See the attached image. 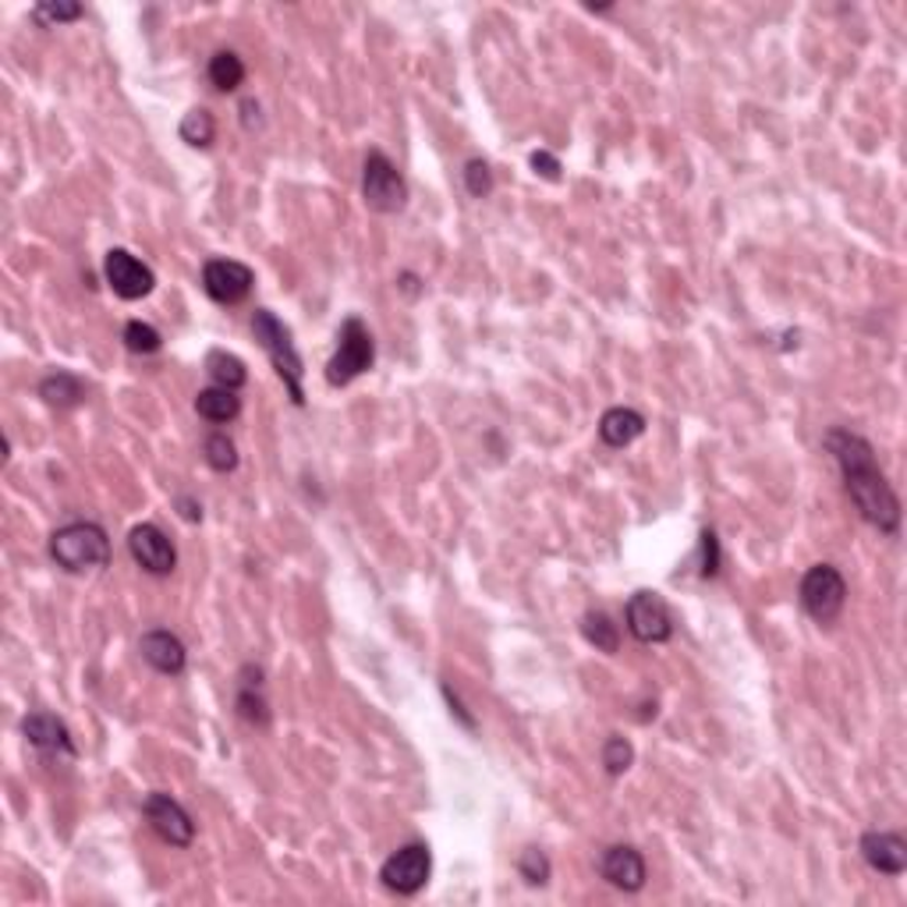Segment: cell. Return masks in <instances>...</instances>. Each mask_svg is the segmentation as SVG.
<instances>
[{
    "label": "cell",
    "mask_w": 907,
    "mask_h": 907,
    "mask_svg": "<svg viewBox=\"0 0 907 907\" xmlns=\"http://www.w3.org/2000/svg\"><path fill=\"white\" fill-rule=\"evenodd\" d=\"M826 450L833 454L836 468H841L847 496H850V504L858 507V515L869 521L872 529L886 532V535H897L900 500L886 482L883 468H879L869 439L850 433V430H830L826 433Z\"/></svg>",
    "instance_id": "cell-1"
},
{
    "label": "cell",
    "mask_w": 907,
    "mask_h": 907,
    "mask_svg": "<svg viewBox=\"0 0 907 907\" xmlns=\"http://www.w3.org/2000/svg\"><path fill=\"white\" fill-rule=\"evenodd\" d=\"M50 557L68 575L99 571V567L110 564V539L104 532V524L71 521L50 535Z\"/></svg>",
    "instance_id": "cell-2"
},
{
    "label": "cell",
    "mask_w": 907,
    "mask_h": 907,
    "mask_svg": "<svg viewBox=\"0 0 907 907\" xmlns=\"http://www.w3.org/2000/svg\"><path fill=\"white\" fill-rule=\"evenodd\" d=\"M252 337L259 340V348L266 351L269 365L277 368V376L283 379V387H288L291 401L294 404H305V390H302V354H298L291 330L283 326L269 309H255L252 312Z\"/></svg>",
    "instance_id": "cell-3"
},
{
    "label": "cell",
    "mask_w": 907,
    "mask_h": 907,
    "mask_svg": "<svg viewBox=\"0 0 907 907\" xmlns=\"http://www.w3.org/2000/svg\"><path fill=\"white\" fill-rule=\"evenodd\" d=\"M376 362V344L373 334L359 316H348L337 330V351L334 359L326 362V383L330 387H348L351 379H359L362 373H368Z\"/></svg>",
    "instance_id": "cell-4"
},
{
    "label": "cell",
    "mask_w": 907,
    "mask_h": 907,
    "mask_svg": "<svg viewBox=\"0 0 907 907\" xmlns=\"http://www.w3.org/2000/svg\"><path fill=\"white\" fill-rule=\"evenodd\" d=\"M362 198L368 209L376 213H401L408 203V184L401 170L387 153L373 149L362 164Z\"/></svg>",
    "instance_id": "cell-5"
},
{
    "label": "cell",
    "mask_w": 907,
    "mask_h": 907,
    "mask_svg": "<svg viewBox=\"0 0 907 907\" xmlns=\"http://www.w3.org/2000/svg\"><path fill=\"white\" fill-rule=\"evenodd\" d=\"M847 603V581L833 564L808 567L801 578V606L815 624H833L844 614Z\"/></svg>",
    "instance_id": "cell-6"
},
{
    "label": "cell",
    "mask_w": 907,
    "mask_h": 907,
    "mask_svg": "<svg viewBox=\"0 0 907 907\" xmlns=\"http://www.w3.org/2000/svg\"><path fill=\"white\" fill-rule=\"evenodd\" d=\"M433 872V855L425 844H404L397 847L394 855L383 861L379 879L390 893H401V897H415V893L430 883Z\"/></svg>",
    "instance_id": "cell-7"
},
{
    "label": "cell",
    "mask_w": 907,
    "mask_h": 907,
    "mask_svg": "<svg viewBox=\"0 0 907 907\" xmlns=\"http://www.w3.org/2000/svg\"><path fill=\"white\" fill-rule=\"evenodd\" d=\"M142 815L153 826V833L160 836L164 844L170 847H189L195 841V822L192 815L184 812V805L174 801L170 794L164 790H153L146 794V801H142Z\"/></svg>",
    "instance_id": "cell-8"
},
{
    "label": "cell",
    "mask_w": 907,
    "mask_h": 907,
    "mask_svg": "<svg viewBox=\"0 0 907 907\" xmlns=\"http://www.w3.org/2000/svg\"><path fill=\"white\" fill-rule=\"evenodd\" d=\"M128 553H132V560L153 578H167L178 567L174 543H170L167 532L153 521H142L128 532Z\"/></svg>",
    "instance_id": "cell-9"
},
{
    "label": "cell",
    "mask_w": 907,
    "mask_h": 907,
    "mask_svg": "<svg viewBox=\"0 0 907 907\" xmlns=\"http://www.w3.org/2000/svg\"><path fill=\"white\" fill-rule=\"evenodd\" d=\"M624 617H628V631L638 638V642H645V645L670 642L674 617L656 592H634L628 600V609H624Z\"/></svg>",
    "instance_id": "cell-10"
},
{
    "label": "cell",
    "mask_w": 907,
    "mask_h": 907,
    "mask_svg": "<svg viewBox=\"0 0 907 907\" xmlns=\"http://www.w3.org/2000/svg\"><path fill=\"white\" fill-rule=\"evenodd\" d=\"M104 277L110 283V291L118 298H124V302H138V298H146L156 288V274L128 249H110L107 252Z\"/></svg>",
    "instance_id": "cell-11"
},
{
    "label": "cell",
    "mask_w": 907,
    "mask_h": 907,
    "mask_svg": "<svg viewBox=\"0 0 907 907\" xmlns=\"http://www.w3.org/2000/svg\"><path fill=\"white\" fill-rule=\"evenodd\" d=\"M255 288L252 266L238 259H209L203 266V291L217 305H241Z\"/></svg>",
    "instance_id": "cell-12"
},
{
    "label": "cell",
    "mask_w": 907,
    "mask_h": 907,
    "mask_svg": "<svg viewBox=\"0 0 907 907\" xmlns=\"http://www.w3.org/2000/svg\"><path fill=\"white\" fill-rule=\"evenodd\" d=\"M22 734L25 741L33 745L36 751H43L47 759L57 762H71L75 759V745H71V730L64 727V719H57L53 713H28L22 719Z\"/></svg>",
    "instance_id": "cell-13"
},
{
    "label": "cell",
    "mask_w": 907,
    "mask_h": 907,
    "mask_svg": "<svg viewBox=\"0 0 907 907\" xmlns=\"http://www.w3.org/2000/svg\"><path fill=\"white\" fill-rule=\"evenodd\" d=\"M600 875H603L614 890L638 893V890L645 886V858L638 855L634 847H628V844H614V847L603 850V858H600Z\"/></svg>",
    "instance_id": "cell-14"
},
{
    "label": "cell",
    "mask_w": 907,
    "mask_h": 907,
    "mask_svg": "<svg viewBox=\"0 0 907 907\" xmlns=\"http://www.w3.org/2000/svg\"><path fill=\"white\" fill-rule=\"evenodd\" d=\"M861 858L883 875H900L907 869V841L890 830H869L861 836Z\"/></svg>",
    "instance_id": "cell-15"
},
{
    "label": "cell",
    "mask_w": 907,
    "mask_h": 907,
    "mask_svg": "<svg viewBox=\"0 0 907 907\" xmlns=\"http://www.w3.org/2000/svg\"><path fill=\"white\" fill-rule=\"evenodd\" d=\"M138 652L156 674H167V677H178V674H184V666H189V652H184L181 638L164 628H153L142 634Z\"/></svg>",
    "instance_id": "cell-16"
},
{
    "label": "cell",
    "mask_w": 907,
    "mask_h": 907,
    "mask_svg": "<svg viewBox=\"0 0 907 907\" xmlns=\"http://www.w3.org/2000/svg\"><path fill=\"white\" fill-rule=\"evenodd\" d=\"M241 685H238V716L252 723V727H266L269 723V702L263 694V670L259 666H241Z\"/></svg>",
    "instance_id": "cell-17"
},
{
    "label": "cell",
    "mask_w": 907,
    "mask_h": 907,
    "mask_svg": "<svg viewBox=\"0 0 907 907\" xmlns=\"http://www.w3.org/2000/svg\"><path fill=\"white\" fill-rule=\"evenodd\" d=\"M642 433H645V419H642V411L624 408V404L603 411V419H600V439H603L606 447L620 450V447L634 444V439L642 436Z\"/></svg>",
    "instance_id": "cell-18"
},
{
    "label": "cell",
    "mask_w": 907,
    "mask_h": 907,
    "mask_svg": "<svg viewBox=\"0 0 907 907\" xmlns=\"http://www.w3.org/2000/svg\"><path fill=\"white\" fill-rule=\"evenodd\" d=\"M195 411L198 419H206L213 425L234 422L241 415V397L238 390H227V387H206L195 394Z\"/></svg>",
    "instance_id": "cell-19"
},
{
    "label": "cell",
    "mask_w": 907,
    "mask_h": 907,
    "mask_svg": "<svg viewBox=\"0 0 907 907\" xmlns=\"http://www.w3.org/2000/svg\"><path fill=\"white\" fill-rule=\"evenodd\" d=\"M39 397L50 408H75L85 401V383L75 373H68V368H57V373L39 379Z\"/></svg>",
    "instance_id": "cell-20"
},
{
    "label": "cell",
    "mask_w": 907,
    "mask_h": 907,
    "mask_svg": "<svg viewBox=\"0 0 907 907\" xmlns=\"http://www.w3.org/2000/svg\"><path fill=\"white\" fill-rule=\"evenodd\" d=\"M206 373L213 379V387H227V390H241L249 383V368L245 362L231 351H209L206 354Z\"/></svg>",
    "instance_id": "cell-21"
},
{
    "label": "cell",
    "mask_w": 907,
    "mask_h": 907,
    "mask_svg": "<svg viewBox=\"0 0 907 907\" xmlns=\"http://www.w3.org/2000/svg\"><path fill=\"white\" fill-rule=\"evenodd\" d=\"M206 78L213 89H220V93H234L241 82H245V61L234 53V50H217L209 57V64H206Z\"/></svg>",
    "instance_id": "cell-22"
},
{
    "label": "cell",
    "mask_w": 907,
    "mask_h": 907,
    "mask_svg": "<svg viewBox=\"0 0 907 907\" xmlns=\"http://www.w3.org/2000/svg\"><path fill=\"white\" fill-rule=\"evenodd\" d=\"M178 135H181V142H189L192 149H209L213 138H217V118H213L206 107H195L181 118Z\"/></svg>",
    "instance_id": "cell-23"
},
{
    "label": "cell",
    "mask_w": 907,
    "mask_h": 907,
    "mask_svg": "<svg viewBox=\"0 0 907 907\" xmlns=\"http://www.w3.org/2000/svg\"><path fill=\"white\" fill-rule=\"evenodd\" d=\"M581 634H585L589 645L606 652V656H614V652L620 649V628L606 614H600V609H592V614L581 617Z\"/></svg>",
    "instance_id": "cell-24"
},
{
    "label": "cell",
    "mask_w": 907,
    "mask_h": 907,
    "mask_svg": "<svg viewBox=\"0 0 907 907\" xmlns=\"http://www.w3.org/2000/svg\"><path fill=\"white\" fill-rule=\"evenodd\" d=\"M203 454H206V464L213 468V472H234L238 468V447H234V439L227 436V433H213L206 436V444H203Z\"/></svg>",
    "instance_id": "cell-25"
},
{
    "label": "cell",
    "mask_w": 907,
    "mask_h": 907,
    "mask_svg": "<svg viewBox=\"0 0 907 907\" xmlns=\"http://www.w3.org/2000/svg\"><path fill=\"white\" fill-rule=\"evenodd\" d=\"M121 340H124V348L132 351V354H156L164 348V337H160V330H156L153 323H142V319H132L124 326V334H121Z\"/></svg>",
    "instance_id": "cell-26"
},
{
    "label": "cell",
    "mask_w": 907,
    "mask_h": 907,
    "mask_svg": "<svg viewBox=\"0 0 907 907\" xmlns=\"http://www.w3.org/2000/svg\"><path fill=\"white\" fill-rule=\"evenodd\" d=\"M603 770L609 776H624L631 770V762H634V748L628 737H620V734H609L606 741H603Z\"/></svg>",
    "instance_id": "cell-27"
},
{
    "label": "cell",
    "mask_w": 907,
    "mask_h": 907,
    "mask_svg": "<svg viewBox=\"0 0 907 907\" xmlns=\"http://www.w3.org/2000/svg\"><path fill=\"white\" fill-rule=\"evenodd\" d=\"M518 872L529 886H546L549 875H553V864L539 847H524L518 855Z\"/></svg>",
    "instance_id": "cell-28"
},
{
    "label": "cell",
    "mask_w": 907,
    "mask_h": 907,
    "mask_svg": "<svg viewBox=\"0 0 907 907\" xmlns=\"http://www.w3.org/2000/svg\"><path fill=\"white\" fill-rule=\"evenodd\" d=\"M461 178H464V189L472 198H486L493 192V167L486 160H479V156L464 164Z\"/></svg>",
    "instance_id": "cell-29"
},
{
    "label": "cell",
    "mask_w": 907,
    "mask_h": 907,
    "mask_svg": "<svg viewBox=\"0 0 907 907\" xmlns=\"http://www.w3.org/2000/svg\"><path fill=\"white\" fill-rule=\"evenodd\" d=\"M33 19L39 25H64V22L82 19V4H68V0H57V4H36Z\"/></svg>",
    "instance_id": "cell-30"
},
{
    "label": "cell",
    "mask_w": 907,
    "mask_h": 907,
    "mask_svg": "<svg viewBox=\"0 0 907 907\" xmlns=\"http://www.w3.org/2000/svg\"><path fill=\"white\" fill-rule=\"evenodd\" d=\"M699 549H702V564H699V575L702 578H716L719 575V539L716 532H702L699 535Z\"/></svg>",
    "instance_id": "cell-31"
},
{
    "label": "cell",
    "mask_w": 907,
    "mask_h": 907,
    "mask_svg": "<svg viewBox=\"0 0 907 907\" xmlns=\"http://www.w3.org/2000/svg\"><path fill=\"white\" fill-rule=\"evenodd\" d=\"M529 164H532V170H535L539 178H546V181H560V170H564V167H560V160H557V156H553L549 149H535Z\"/></svg>",
    "instance_id": "cell-32"
},
{
    "label": "cell",
    "mask_w": 907,
    "mask_h": 907,
    "mask_svg": "<svg viewBox=\"0 0 907 907\" xmlns=\"http://www.w3.org/2000/svg\"><path fill=\"white\" fill-rule=\"evenodd\" d=\"M444 699H447V705H450V713L461 719V727H464V730H475V719H472V713H468V709L461 705V699L450 691V685H444Z\"/></svg>",
    "instance_id": "cell-33"
},
{
    "label": "cell",
    "mask_w": 907,
    "mask_h": 907,
    "mask_svg": "<svg viewBox=\"0 0 907 907\" xmlns=\"http://www.w3.org/2000/svg\"><path fill=\"white\" fill-rule=\"evenodd\" d=\"M178 510L184 521H203V504H195L192 496H178Z\"/></svg>",
    "instance_id": "cell-34"
},
{
    "label": "cell",
    "mask_w": 907,
    "mask_h": 907,
    "mask_svg": "<svg viewBox=\"0 0 907 907\" xmlns=\"http://www.w3.org/2000/svg\"><path fill=\"white\" fill-rule=\"evenodd\" d=\"M241 121H245V128L252 132V128H259V104H255V99H245V104H241Z\"/></svg>",
    "instance_id": "cell-35"
},
{
    "label": "cell",
    "mask_w": 907,
    "mask_h": 907,
    "mask_svg": "<svg viewBox=\"0 0 907 907\" xmlns=\"http://www.w3.org/2000/svg\"><path fill=\"white\" fill-rule=\"evenodd\" d=\"M397 288L415 298V294H419V277H415V274H401V277H397Z\"/></svg>",
    "instance_id": "cell-36"
}]
</instances>
